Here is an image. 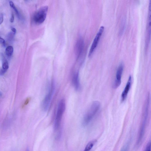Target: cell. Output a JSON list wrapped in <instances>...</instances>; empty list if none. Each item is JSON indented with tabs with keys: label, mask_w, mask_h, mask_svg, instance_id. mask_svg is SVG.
I'll return each instance as SVG.
<instances>
[{
	"label": "cell",
	"mask_w": 151,
	"mask_h": 151,
	"mask_svg": "<svg viewBox=\"0 0 151 151\" xmlns=\"http://www.w3.org/2000/svg\"><path fill=\"white\" fill-rule=\"evenodd\" d=\"M100 107V103L98 101L93 102L88 110L85 115L83 121L84 125H87L92 119Z\"/></svg>",
	"instance_id": "obj_1"
},
{
	"label": "cell",
	"mask_w": 151,
	"mask_h": 151,
	"mask_svg": "<svg viewBox=\"0 0 151 151\" xmlns=\"http://www.w3.org/2000/svg\"><path fill=\"white\" fill-rule=\"evenodd\" d=\"M65 108V100L64 99H62L60 100L58 104L55 121L54 129L55 130L58 129L60 127Z\"/></svg>",
	"instance_id": "obj_2"
},
{
	"label": "cell",
	"mask_w": 151,
	"mask_h": 151,
	"mask_svg": "<svg viewBox=\"0 0 151 151\" xmlns=\"http://www.w3.org/2000/svg\"><path fill=\"white\" fill-rule=\"evenodd\" d=\"M55 83L54 80L51 82L48 92L42 103V108L44 111H46L49 106L55 90Z\"/></svg>",
	"instance_id": "obj_3"
},
{
	"label": "cell",
	"mask_w": 151,
	"mask_h": 151,
	"mask_svg": "<svg viewBox=\"0 0 151 151\" xmlns=\"http://www.w3.org/2000/svg\"><path fill=\"white\" fill-rule=\"evenodd\" d=\"M48 10L47 6L42 7L36 12L33 16V20L37 24L42 23L45 20L46 17Z\"/></svg>",
	"instance_id": "obj_4"
},
{
	"label": "cell",
	"mask_w": 151,
	"mask_h": 151,
	"mask_svg": "<svg viewBox=\"0 0 151 151\" xmlns=\"http://www.w3.org/2000/svg\"><path fill=\"white\" fill-rule=\"evenodd\" d=\"M104 30V27L101 26L96 34L92 44L88 56L91 57L96 49Z\"/></svg>",
	"instance_id": "obj_5"
},
{
	"label": "cell",
	"mask_w": 151,
	"mask_h": 151,
	"mask_svg": "<svg viewBox=\"0 0 151 151\" xmlns=\"http://www.w3.org/2000/svg\"><path fill=\"white\" fill-rule=\"evenodd\" d=\"M124 66L121 63L119 66L117 70L116 78L113 85V87L116 88L120 85L121 83V78L124 69Z\"/></svg>",
	"instance_id": "obj_6"
},
{
	"label": "cell",
	"mask_w": 151,
	"mask_h": 151,
	"mask_svg": "<svg viewBox=\"0 0 151 151\" xmlns=\"http://www.w3.org/2000/svg\"><path fill=\"white\" fill-rule=\"evenodd\" d=\"M83 47V41L82 39L80 38L77 40L75 46V51L77 59L79 58L82 54Z\"/></svg>",
	"instance_id": "obj_7"
},
{
	"label": "cell",
	"mask_w": 151,
	"mask_h": 151,
	"mask_svg": "<svg viewBox=\"0 0 151 151\" xmlns=\"http://www.w3.org/2000/svg\"><path fill=\"white\" fill-rule=\"evenodd\" d=\"M132 83V77L129 76L127 83L122 92L121 96V101L124 102L126 99L127 94L130 89Z\"/></svg>",
	"instance_id": "obj_8"
},
{
	"label": "cell",
	"mask_w": 151,
	"mask_h": 151,
	"mask_svg": "<svg viewBox=\"0 0 151 151\" xmlns=\"http://www.w3.org/2000/svg\"><path fill=\"white\" fill-rule=\"evenodd\" d=\"M72 83L76 91H78L80 88L78 71L76 72L73 74L72 78Z\"/></svg>",
	"instance_id": "obj_9"
},
{
	"label": "cell",
	"mask_w": 151,
	"mask_h": 151,
	"mask_svg": "<svg viewBox=\"0 0 151 151\" xmlns=\"http://www.w3.org/2000/svg\"><path fill=\"white\" fill-rule=\"evenodd\" d=\"M13 48L11 46H9L7 47L5 50L6 53L8 56H11L13 52Z\"/></svg>",
	"instance_id": "obj_10"
},
{
	"label": "cell",
	"mask_w": 151,
	"mask_h": 151,
	"mask_svg": "<svg viewBox=\"0 0 151 151\" xmlns=\"http://www.w3.org/2000/svg\"><path fill=\"white\" fill-rule=\"evenodd\" d=\"M95 142V141H92L88 143L86 145L83 151H90Z\"/></svg>",
	"instance_id": "obj_11"
},
{
	"label": "cell",
	"mask_w": 151,
	"mask_h": 151,
	"mask_svg": "<svg viewBox=\"0 0 151 151\" xmlns=\"http://www.w3.org/2000/svg\"><path fill=\"white\" fill-rule=\"evenodd\" d=\"M9 4L10 6L13 8V9H14V10L15 11V12L16 14H17L18 17L19 18V13L17 9V8L15 7V6L14 5V4L13 1H9Z\"/></svg>",
	"instance_id": "obj_12"
},
{
	"label": "cell",
	"mask_w": 151,
	"mask_h": 151,
	"mask_svg": "<svg viewBox=\"0 0 151 151\" xmlns=\"http://www.w3.org/2000/svg\"><path fill=\"white\" fill-rule=\"evenodd\" d=\"M9 64L7 61H5L2 64V69L3 70L6 72L9 68Z\"/></svg>",
	"instance_id": "obj_13"
},
{
	"label": "cell",
	"mask_w": 151,
	"mask_h": 151,
	"mask_svg": "<svg viewBox=\"0 0 151 151\" xmlns=\"http://www.w3.org/2000/svg\"><path fill=\"white\" fill-rule=\"evenodd\" d=\"M151 144L150 142H148L144 151H150Z\"/></svg>",
	"instance_id": "obj_14"
},
{
	"label": "cell",
	"mask_w": 151,
	"mask_h": 151,
	"mask_svg": "<svg viewBox=\"0 0 151 151\" xmlns=\"http://www.w3.org/2000/svg\"><path fill=\"white\" fill-rule=\"evenodd\" d=\"M0 44L2 46H4L5 45V41L4 40L0 37Z\"/></svg>",
	"instance_id": "obj_15"
},
{
	"label": "cell",
	"mask_w": 151,
	"mask_h": 151,
	"mask_svg": "<svg viewBox=\"0 0 151 151\" xmlns=\"http://www.w3.org/2000/svg\"><path fill=\"white\" fill-rule=\"evenodd\" d=\"M3 21V15L1 14H0V24H1Z\"/></svg>",
	"instance_id": "obj_16"
},
{
	"label": "cell",
	"mask_w": 151,
	"mask_h": 151,
	"mask_svg": "<svg viewBox=\"0 0 151 151\" xmlns=\"http://www.w3.org/2000/svg\"><path fill=\"white\" fill-rule=\"evenodd\" d=\"M128 146L127 145L125 146L122 149L121 151H128Z\"/></svg>",
	"instance_id": "obj_17"
},
{
	"label": "cell",
	"mask_w": 151,
	"mask_h": 151,
	"mask_svg": "<svg viewBox=\"0 0 151 151\" xmlns=\"http://www.w3.org/2000/svg\"><path fill=\"white\" fill-rule=\"evenodd\" d=\"M14 15L13 14H12L11 17L10 19V22L11 23H12L14 21Z\"/></svg>",
	"instance_id": "obj_18"
},
{
	"label": "cell",
	"mask_w": 151,
	"mask_h": 151,
	"mask_svg": "<svg viewBox=\"0 0 151 151\" xmlns=\"http://www.w3.org/2000/svg\"><path fill=\"white\" fill-rule=\"evenodd\" d=\"M11 30L12 31V32L15 34L16 32V29L12 27L11 28Z\"/></svg>",
	"instance_id": "obj_19"
},
{
	"label": "cell",
	"mask_w": 151,
	"mask_h": 151,
	"mask_svg": "<svg viewBox=\"0 0 151 151\" xmlns=\"http://www.w3.org/2000/svg\"><path fill=\"white\" fill-rule=\"evenodd\" d=\"M29 100V99H27L26 100L24 103L25 105H27L28 103Z\"/></svg>",
	"instance_id": "obj_20"
},
{
	"label": "cell",
	"mask_w": 151,
	"mask_h": 151,
	"mask_svg": "<svg viewBox=\"0 0 151 151\" xmlns=\"http://www.w3.org/2000/svg\"><path fill=\"white\" fill-rule=\"evenodd\" d=\"M26 151H29V149H27Z\"/></svg>",
	"instance_id": "obj_21"
}]
</instances>
